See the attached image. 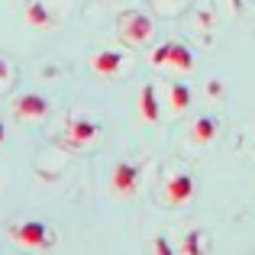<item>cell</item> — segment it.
<instances>
[{
    "mask_svg": "<svg viewBox=\"0 0 255 255\" xmlns=\"http://www.w3.org/2000/svg\"><path fill=\"white\" fill-rule=\"evenodd\" d=\"M10 239L26 249H52L55 246V233L42 223V220H23V223L10 226Z\"/></svg>",
    "mask_w": 255,
    "mask_h": 255,
    "instance_id": "obj_1",
    "label": "cell"
},
{
    "mask_svg": "<svg viewBox=\"0 0 255 255\" xmlns=\"http://www.w3.org/2000/svg\"><path fill=\"white\" fill-rule=\"evenodd\" d=\"M120 39L126 45H145L155 32V23L152 16H145L142 10H129V13H120Z\"/></svg>",
    "mask_w": 255,
    "mask_h": 255,
    "instance_id": "obj_2",
    "label": "cell"
},
{
    "mask_svg": "<svg viewBox=\"0 0 255 255\" xmlns=\"http://www.w3.org/2000/svg\"><path fill=\"white\" fill-rule=\"evenodd\" d=\"M152 65H155V68L171 65V68H178V71H191L194 68V52L181 42H165L152 52Z\"/></svg>",
    "mask_w": 255,
    "mask_h": 255,
    "instance_id": "obj_3",
    "label": "cell"
},
{
    "mask_svg": "<svg viewBox=\"0 0 255 255\" xmlns=\"http://www.w3.org/2000/svg\"><path fill=\"white\" fill-rule=\"evenodd\" d=\"M194 194H197L194 178L187 171H178V174L168 178V184H165V191H162V200H165V207H181V204H187Z\"/></svg>",
    "mask_w": 255,
    "mask_h": 255,
    "instance_id": "obj_4",
    "label": "cell"
},
{
    "mask_svg": "<svg viewBox=\"0 0 255 255\" xmlns=\"http://www.w3.org/2000/svg\"><path fill=\"white\" fill-rule=\"evenodd\" d=\"M97 136H100V123L97 120L75 117V120H68V126H65V145H75V149L91 145Z\"/></svg>",
    "mask_w": 255,
    "mask_h": 255,
    "instance_id": "obj_5",
    "label": "cell"
},
{
    "mask_svg": "<svg viewBox=\"0 0 255 255\" xmlns=\"http://www.w3.org/2000/svg\"><path fill=\"white\" fill-rule=\"evenodd\" d=\"M110 184L120 197H136L139 191V165L132 162H117L110 171Z\"/></svg>",
    "mask_w": 255,
    "mask_h": 255,
    "instance_id": "obj_6",
    "label": "cell"
},
{
    "mask_svg": "<svg viewBox=\"0 0 255 255\" xmlns=\"http://www.w3.org/2000/svg\"><path fill=\"white\" fill-rule=\"evenodd\" d=\"M123 65H126V55L117 52V49H100L97 55L91 58L94 75H100V78H117L120 71H123Z\"/></svg>",
    "mask_w": 255,
    "mask_h": 255,
    "instance_id": "obj_7",
    "label": "cell"
},
{
    "mask_svg": "<svg viewBox=\"0 0 255 255\" xmlns=\"http://www.w3.org/2000/svg\"><path fill=\"white\" fill-rule=\"evenodd\" d=\"M13 113L19 120H42L49 113V100L42 94H23V97L13 100Z\"/></svg>",
    "mask_w": 255,
    "mask_h": 255,
    "instance_id": "obj_8",
    "label": "cell"
},
{
    "mask_svg": "<svg viewBox=\"0 0 255 255\" xmlns=\"http://www.w3.org/2000/svg\"><path fill=\"white\" fill-rule=\"evenodd\" d=\"M23 16H26V23L36 26V29H52V26H55V16L49 13V6H45L42 0H26Z\"/></svg>",
    "mask_w": 255,
    "mask_h": 255,
    "instance_id": "obj_9",
    "label": "cell"
},
{
    "mask_svg": "<svg viewBox=\"0 0 255 255\" xmlns=\"http://www.w3.org/2000/svg\"><path fill=\"white\" fill-rule=\"evenodd\" d=\"M139 113H142L145 123H158L162 120V107H158V94L152 84H142L139 87Z\"/></svg>",
    "mask_w": 255,
    "mask_h": 255,
    "instance_id": "obj_10",
    "label": "cell"
},
{
    "mask_svg": "<svg viewBox=\"0 0 255 255\" xmlns=\"http://www.w3.org/2000/svg\"><path fill=\"white\" fill-rule=\"evenodd\" d=\"M191 139L197 145H210L213 139H217V120L213 117H197L191 126Z\"/></svg>",
    "mask_w": 255,
    "mask_h": 255,
    "instance_id": "obj_11",
    "label": "cell"
},
{
    "mask_svg": "<svg viewBox=\"0 0 255 255\" xmlns=\"http://www.w3.org/2000/svg\"><path fill=\"white\" fill-rule=\"evenodd\" d=\"M181 255H207V239L200 230H187L181 239Z\"/></svg>",
    "mask_w": 255,
    "mask_h": 255,
    "instance_id": "obj_12",
    "label": "cell"
},
{
    "mask_svg": "<svg viewBox=\"0 0 255 255\" xmlns=\"http://www.w3.org/2000/svg\"><path fill=\"white\" fill-rule=\"evenodd\" d=\"M168 97H171L174 113H184L187 107H191V87L181 84V81H174V84H171V91H168Z\"/></svg>",
    "mask_w": 255,
    "mask_h": 255,
    "instance_id": "obj_13",
    "label": "cell"
},
{
    "mask_svg": "<svg viewBox=\"0 0 255 255\" xmlns=\"http://www.w3.org/2000/svg\"><path fill=\"white\" fill-rule=\"evenodd\" d=\"M152 255H178L171 249V243H168V236L165 233H158L155 239H152Z\"/></svg>",
    "mask_w": 255,
    "mask_h": 255,
    "instance_id": "obj_14",
    "label": "cell"
},
{
    "mask_svg": "<svg viewBox=\"0 0 255 255\" xmlns=\"http://www.w3.org/2000/svg\"><path fill=\"white\" fill-rule=\"evenodd\" d=\"M6 81H10V65H6L3 58H0V87H3Z\"/></svg>",
    "mask_w": 255,
    "mask_h": 255,
    "instance_id": "obj_15",
    "label": "cell"
},
{
    "mask_svg": "<svg viewBox=\"0 0 255 255\" xmlns=\"http://www.w3.org/2000/svg\"><path fill=\"white\" fill-rule=\"evenodd\" d=\"M220 91H223V84H220V81H210V94H213V97H217Z\"/></svg>",
    "mask_w": 255,
    "mask_h": 255,
    "instance_id": "obj_16",
    "label": "cell"
},
{
    "mask_svg": "<svg viewBox=\"0 0 255 255\" xmlns=\"http://www.w3.org/2000/svg\"><path fill=\"white\" fill-rule=\"evenodd\" d=\"M3 142H6V126L0 123V145H3Z\"/></svg>",
    "mask_w": 255,
    "mask_h": 255,
    "instance_id": "obj_17",
    "label": "cell"
}]
</instances>
